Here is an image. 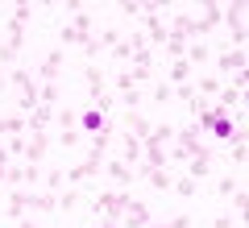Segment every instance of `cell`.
Returning a JSON list of instances; mask_svg holds the SVG:
<instances>
[{"label":"cell","instance_id":"cell-1","mask_svg":"<svg viewBox=\"0 0 249 228\" xmlns=\"http://www.w3.org/2000/svg\"><path fill=\"white\" fill-rule=\"evenodd\" d=\"M220 25L229 29V37H232V46L229 50H245V4H241V0H232L229 9H224V17H220Z\"/></svg>","mask_w":249,"mask_h":228},{"label":"cell","instance_id":"cell-2","mask_svg":"<svg viewBox=\"0 0 249 228\" xmlns=\"http://www.w3.org/2000/svg\"><path fill=\"white\" fill-rule=\"evenodd\" d=\"M170 34H175V37H183V42H204L208 25H204L199 17H175V25H170Z\"/></svg>","mask_w":249,"mask_h":228},{"label":"cell","instance_id":"cell-3","mask_svg":"<svg viewBox=\"0 0 249 228\" xmlns=\"http://www.w3.org/2000/svg\"><path fill=\"white\" fill-rule=\"evenodd\" d=\"M245 67H249L245 50H220L216 54V70H220V75H237V70H245Z\"/></svg>","mask_w":249,"mask_h":228},{"label":"cell","instance_id":"cell-4","mask_svg":"<svg viewBox=\"0 0 249 228\" xmlns=\"http://www.w3.org/2000/svg\"><path fill=\"white\" fill-rule=\"evenodd\" d=\"M83 83H88V100L104 96V88H108V79H104V67H100V62H88V67H83Z\"/></svg>","mask_w":249,"mask_h":228},{"label":"cell","instance_id":"cell-5","mask_svg":"<svg viewBox=\"0 0 249 228\" xmlns=\"http://www.w3.org/2000/svg\"><path fill=\"white\" fill-rule=\"evenodd\" d=\"M116 124H124V133H129V137H137V141H145V137H150V129H154L142 112H121V121H116Z\"/></svg>","mask_w":249,"mask_h":228},{"label":"cell","instance_id":"cell-6","mask_svg":"<svg viewBox=\"0 0 249 228\" xmlns=\"http://www.w3.org/2000/svg\"><path fill=\"white\" fill-rule=\"evenodd\" d=\"M108 124H112V116H104L100 108H83L79 112V133H91V137H96V133L108 129Z\"/></svg>","mask_w":249,"mask_h":228},{"label":"cell","instance_id":"cell-7","mask_svg":"<svg viewBox=\"0 0 249 228\" xmlns=\"http://www.w3.org/2000/svg\"><path fill=\"white\" fill-rule=\"evenodd\" d=\"M34 203H37V195H29V191H9V203H4V211H9L13 220H21L25 211H34Z\"/></svg>","mask_w":249,"mask_h":228},{"label":"cell","instance_id":"cell-8","mask_svg":"<svg viewBox=\"0 0 249 228\" xmlns=\"http://www.w3.org/2000/svg\"><path fill=\"white\" fill-rule=\"evenodd\" d=\"M212 149H199V154H196V158H191V162H187V178H196V183H199V178H208V175H212Z\"/></svg>","mask_w":249,"mask_h":228},{"label":"cell","instance_id":"cell-9","mask_svg":"<svg viewBox=\"0 0 249 228\" xmlns=\"http://www.w3.org/2000/svg\"><path fill=\"white\" fill-rule=\"evenodd\" d=\"M37 75H42V83H58L62 75V50H50L42 58V67H37Z\"/></svg>","mask_w":249,"mask_h":228},{"label":"cell","instance_id":"cell-10","mask_svg":"<svg viewBox=\"0 0 249 228\" xmlns=\"http://www.w3.org/2000/svg\"><path fill=\"white\" fill-rule=\"evenodd\" d=\"M46 145H50L46 129H37V133H34V141H25V162H29V166H37V162L46 158Z\"/></svg>","mask_w":249,"mask_h":228},{"label":"cell","instance_id":"cell-11","mask_svg":"<svg viewBox=\"0 0 249 228\" xmlns=\"http://www.w3.org/2000/svg\"><path fill=\"white\" fill-rule=\"evenodd\" d=\"M145 224H150V208L142 199H133V208L121 216V228H145Z\"/></svg>","mask_w":249,"mask_h":228},{"label":"cell","instance_id":"cell-12","mask_svg":"<svg viewBox=\"0 0 249 228\" xmlns=\"http://www.w3.org/2000/svg\"><path fill=\"white\" fill-rule=\"evenodd\" d=\"M100 166H104V162H79V166H67V183H88V178H96L100 175Z\"/></svg>","mask_w":249,"mask_h":228},{"label":"cell","instance_id":"cell-13","mask_svg":"<svg viewBox=\"0 0 249 228\" xmlns=\"http://www.w3.org/2000/svg\"><path fill=\"white\" fill-rule=\"evenodd\" d=\"M104 166H108V175H112V183L116 187H133V166H129V162H104Z\"/></svg>","mask_w":249,"mask_h":228},{"label":"cell","instance_id":"cell-14","mask_svg":"<svg viewBox=\"0 0 249 228\" xmlns=\"http://www.w3.org/2000/svg\"><path fill=\"white\" fill-rule=\"evenodd\" d=\"M166 83H170V88H178V83H191V62H187V58H175V62H170Z\"/></svg>","mask_w":249,"mask_h":228},{"label":"cell","instance_id":"cell-15","mask_svg":"<svg viewBox=\"0 0 249 228\" xmlns=\"http://www.w3.org/2000/svg\"><path fill=\"white\" fill-rule=\"evenodd\" d=\"M4 29H9V46L21 54V50H25V42H29V29L21 25V21H13V17H9V25H4Z\"/></svg>","mask_w":249,"mask_h":228},{"label":"cell","instance_id":"cell-16","mask_svg":"<svg viewBox=\"0 0 249 228\" xmlns=\"http://www.w3.org/2000/svg\"><path fill=\"white\" fill-rule=\"evenodd\" d=\"M71 29H79L83 37H96V21H91V13H88V9L71 13Z\"/></svg>","mask_w":249,"mask_h":228},{"label":"cell","instance_id":"cell-17","mask_svg":"<svg viewBox=\"0 0 249 228\" xmlns=\"http://www.w3.org/2000/svg\"><path fill=\"white\" fill-rule=\"evenodd\" d=\"M50 121H54V108H46V104H37L34 112H29V121H25V129H34V133H37V129H46V124H50Z\"/></svg>","mask_w":249,"mask_h":228},{"label":"cell","instance_id":"cell-18","mask_svg":"<svg viewBox=\"0 0 249 228\" xmlns=\"http://www.w3.org/2000/svg\"><path fill=\"white\" fill-rule=\"evenodd\" d=\"M220 17H224V4H216V0H208L204 4V25H208V34H212V29H220Z\"/></svg>","mask_w":249,"mask_h":228},{"label":"cell","instance_id":"cell-19","mask_svg":"<svg viewBox=\"0 0 249 228\" xmlns=\"http://www.w3.org/2000/svg\"><path fill=\"white\" fill-rule=\"evenodd\" d=\"M145 178H150L154 191H170V187H175V175H170V166H166V170H145Z\"/></svg>","mask_w":249,"mask_h":228},{"label":"cell","instance_id":"cell-20","mask_svg":"<svg viewBox=\"0 0 249 228\" xmlns=\"http://www.w3.org/2000/svg\"><path fill=\"white\" fill-rule=\"evenodd\" d=\"M150 100H154V104H158V108H166L170 100H175V88H170L166 79H158V83H154V88H150Z\"/></svg>","mask_w":249,"mask_h":228},{"label":"cell","instance_id":"cell-21","mask_svg":"<svg viewBox=\"0 0 249 228\" xmlns=\"http://www.w3.org/2000/svg\"><path fill=\"white\" fill-rule=\"evenodd\" d=\"M237 133H245V129H237V124H232V116H220V121L212 124V137H220V141H232Z\"/></svg>","mask_w":249,"mask_h":228},{"label":"cell","instance_id":"cell-22","mask_svg":"<svg viewBox=\"0 0 249 228\" xmlns=\"http://www.w3.org/2000/svg\"><path fill=\"white\" fill-rule=\"evenodd\" d=\"M170 137H175V129H170V124H154V129H150V137H145L142 145H158V149H162Z\"/></svg>","mask_w":249,"mask_h":228},{"label":"cell","instance_id":"cell-23","mask_svg":"<svg viewBox=\"0 0 249 228\" xmlns=\"http://www.w3.org/2000/svg\"><path fill=\"white\" fill-rule=\"evenodd\" d=\"M183 58L196 67V62H208V58H212V50H208L204 42H187V54H183Z\"/></svg>","mask_w":249,"mask_h":228},{"label":"cell","instance_id":"cell-24","mask_svg":"<svg viewBox=\"0 0 249 228\" xmlns=\"http://www.w3.org/2000/svg\"><path fill=\"white\" fill-rule=\"evenodd\" d=\"M62 100V91H58V83H42L37 88V104H46V108H54Z\"/></svg>","mask_w":249,"mask_h":228},{"label":"cell","instance_id":"cell-25","mask_svg":"<svg viewBox=\"0 0 249 228\" xmlns=\"http://www.w3.org/2000/svg\"><path fill=\"white\" fill-rule=\"evenodd\" d=\"M121 145H124V162H142V141H137V137L121 133Z\"/></svg>","mask_w":249,"mask_h":228},{"label":"cell","instance_id":"cell-26","mask_svg":"<svg viewBox=\"0 0 249 228\" xmlns=\"http://www.w3.org/2000/svg\"><path fill=\"white\" fill-rule=\"evenodd\" d=\"M83 42H88V37H83L79 29H71V25L58 29V50H62V46H83Z\"/></svg>","mask_w":249,"mask_h":228},{"label":"cell","instance_id":"cell-27","mask_svg":"<svg viewBox=\"0 0 249 228\" xmlns=\"http://www.w3.org/2000/svg\"><path fill=\"white\" fill-rule=\"evenodd\" d=\"M170 191H175V195H183V199H191V195H196L199 191V183H196V178H175V187H170Z\"/></svg>","mask_w":249,"mask_h":228},{"label":"cell","instance_id":"cell-28","mask_svg":"<svg viewBox=\"0 0 249 228\" xmlns=\"http://www.w3.org/2000/svg\"><path fill=\"white\" fill-rule=\"evenodd\" d=\"M79 203H83L79 191H58V211H75Z\"/></svg>","mask_w":249,"mask_h":228},{"label":"cell","instance_id":"cell-29","mask_svg":"<svg viewBox=\"0 0 249 228\" xmlns=\"http://www.w3.org/2000/svg\"><path fill=\"white\" fill-rule=\"evenodd\" d=\"M54 121H58L62 129H79V112H75V108H58V112H54Z\"/></svg>","mask_w":249,"mask_h":228},{"label":"cell","instance_id":"cell-30","mask_svg":"<svg viewBox=\"0 0 249 228\" xmlns=\"http://www.w3.org/2000/svg\"><path fill=\"white\" fill-rule=\"evenodd\" d=\"M220 88H224L220 75H204V79H199V88H196V96H199V91H204V96H216Z\"/></svg>","mask_w":249,"mask_h":228},{"label":"cell","instance_id":"cell-31","mask_svg":"<svg viewBox=\"0 0 249 228\" xmlns=\"http://www.w3.org/2000/svg\"><path fill=\"white\" fill-rule=\"evenodd\" d=\"M79 141H83L79 129H62V133H58V145H62V149H79Z\"/></svg>","mask_w":249,"mask_h":228},{"label":"cell","instance_id":"cell-32","mask_svg":"<svg viewBox=\"0 0 249 228\" xmlns=\"http://www.w3.org/2000/svg\"><path fill=\"white\" fill-rule=\"evenodd\" d=\"M62 178H67V166H54L50 175H46V187H50V195L62 191Z\"/></svg>","mask_w":249,"mask_h":228},{"label":"cell","instance_id":"cell-33","mask_svg":"<svg viewBox=\"0 0 249 228\" xmlns=\"http://www.w3.org/2000/svg\"><path fill=\"white\" fill-rule=\"evenodd\" d=\"M116 100H121V104H124V112H137V104H142V88H133V91H124V96H116Z\"/></svg>","mask_w":249,"mask_h":228},{"label":"cell","instance_id":"cell-34","mask_svg":"<svg viewBox=\"0 0 249 228\" xmlns=\"http://www.w3.org/2000/svg\"><path fill=\"white\" fill-rule=\"evenodd\" d=\"M96 42H100V50H104V46H116V42H121V29L104 25V29H100V34H96Z\"/></svg>","mask_w":249,"mask_h":228},{"label":"cell","instance_id":"cell-35","mask_svg":"<svg viewBox=\"0 0 249 228\" xmlns=\"http://www.w3.org/2000/svg\"><path fill=\"white\" fill-rule=\"evenodd\" d=\"M162 50H166L170 58H183V54H187V42H183V37H175V34H170V37H166V46H162Z\"/></svg>","mask_w":249,"mask_h":228},{"label":"cell","instance_id":"cell-36","mask_svg":"<svg viewBox=\"0 0 249 228\" xmlns=\"http://www.w3.org/2000/svg\"><path fill=\"white\" fill-rule=\"evenodd\" d=\"M232 191H237V183H232V175H220V178H216V199H229Z\"/></svg>","mask_w":249,"mask_h":228},{"label":"cell","instance_id":"cell-37","mask_svg":"<svg viewBox=\"0 0 249 228\" xmlns=\"http://www.w3.org/2000/svg\"><path fill=\"white\" fill-rule=\"evenodd\" d=\"M112 58H116V62H129V58H133V46H129V42L121 37V42L112 46Z\"/></svg>","mask_w":249,"mask_h":228},{"label":"cell","instance_id":"cell-38","mask_svg":"<svg viewBox=\"0 0 249 228\" xmlns=\"http://www.w3.org/2000/svg\"><path fill=\"white\" fill-rule=\"evenodd\" d=\"M133 88H137V83H133V75H129V67H124L121 75H116V91L124 96V91H133Z\"/></svg>","mask_w":249,"mask_h":228},{"label":"cell","instance_id":"cell-39","mask_svg":"<svg viewBox=\"0 0 249 228\" xmlns=\"http://www.w3.org/2000/svg\"><path fill=\"white\" fill-rule=\"evenodd\" d=\"M4 149H9V158H17V154L25 158V141H21V133H13V137H9V145H4Z\"/></svg>","mask_w":249,"mask_h":228},{"label":"cell","instance_id":"cell-40","mask_svg":"<svg viewBox=\"0 0 249 228\" xmlns=\"http://www.w3.org/2000/svg\"><path fill=\"white\" fill-rule=\"evenodd\" d=\"M9 17H13V21H21V25H25V21L34 17V4H29V0H25V4H17V9L9 13Z\"/></svg>","mask_w":249,"mask_h":228},{"label":"cell","instance_id":"cell-41","mask_svg":"<svg viewBox=\"0 0 249 228\" xmlns=\"http://www.w3.org/2000/svg\"><path fill=\"white\" fill-rule=\"evenodd\" d=\"M21 183H42V166H21Z\"/></svg>","mask_w":249,"mask_h":228},{"label":"cell","instance_id":"cell-42","mask_svg":"<svg viewBox=\"0 0 249 228\" xmlns=\"http://www.w3.org/2000/svg\"><path fill=\"white\" fill-rule=\"evenodd\" d=\"M229 199H232V208H237V216H245V203H249V199H245V187H237Z\"/></svg>","mask_w":249,"mask_h":228},{"label":"cell","instance_id":"cell-43","mask_svg":"<svg viewBox=\"0 0 249 228\" xmlns=\"http://www.w3.org/2000/svg\"><path fill=\"white\" fill-rule=\"evenodd\" d=\"M175 96L191 104V100H196V83H178V88H175Z\"/></svg>","mask_w":249,"mask_h":228},{"label":"cell","instance_id":"cell-44","mask_svg":"<svg viewBox=\"0 0 249 228\" xmlns=\"http://www.w3.org/2000/svg\"><path fill=\"white\" fill-rule=\"evenodd\" d=\"M129 75H133V83L142 88V83H150L154 79V70H142V67H129Z\"/></svg>","mask_w":249,"mask_h":228},{"label":"cell","instance_id":"cell-45","mask_svg":"<svg viewBox=\"0 0 249 228\" xmlns=\"http://www.w3.org/2000/svg\"><path fill=\"white\" fill-rule=\"evenodd\" d=\"M229 88H237L241 96H245V88H249V70H237V75H232V83H229Z\"/></svg>","mask_w":249,"mask_h":228},{"label":"cell","instance_id":"cell-46","mask_svg":"<svg viewBox=\"0 0 249 228\" xmlns=\"http://www.w3.org/2000/svg\"><path fill=\"white\" fill-rule=\"evenodd\" d=\"M166 228H191V216H187V211H183V216H170Z\"/></svg>","mask_w":249,"mask_h":228},{"label":"cell","instance_id":"cell-47","mask_svg":"<svg viewBox=\"0 0 249 228\" xmlns=\"http://www.w3.org/2000/svg\"><path fill=\"white\" fill-rule=\"evenodd\" d=\"M121 13H124V17H142V4H137V0H124Z\"/></svg>","mask_w":249,"mask_h":228},{"label":"cell","instance_id":"cell-48","mask_svg":"<svg viewBox=\"0 0 249 228\" xmlns=\"http://www.w3.org/2000/svg\"><path fill=\"white\" fill-rule=\"evenodd\" d=\"M17 58H21V54H17V50H13V46H9V42L0 46V62H17Z\"/></svg>","mask_w":249,"mask_h":228},{"label":"cell","instance_id":"cell-49","mask_svg":"<svg viewBox=\"0 0 249 228\" xmlns=\"http://www.w3.org/2000/svg\"><path fill=\"white\" fill-rule=\"evenodd\" d=\"M4 183H9V187H17V183H21V166H9V175H4Z\"/></svg>","mask_w":249,"mask_h":228},{"label":"cell","instance_id":"cell-50","mask_svg":"<svg viewBox=\"0 0 249 228\" xmlns=\"http://www.w3.org/2000/svg\"><path fill=\"white\" fill-rule=\"evenodd\" d=\"M212 228H232V216H216V220H212Z\"/></svg>","mask_w":249,"mask_h":228},{"label":"cell","instance_id":"cell-51","mask_svg":"<svg viewBox=\"0 0 249 228\" xmlns=\"http://www.w3.org/2000/svg\"><path fill=\"white\" fill-rule=\"evenodd\" d=\"M17 228H37V224H34V216H29V211H25V216L17 220Z\"/></svg>","mask_w":249,"mask_h":228},{"label":"cell","instance_id":"cell-52","mask_svg":"<svg viewBox=\"0 0 249 228\" xmlns=\"http://www.w3.org/2000/svg\"><path fill=\"white\" fill-rule=\"evenodd\" d=\"M145 228H166V224H145Z\"/></svg>","mask_w":249,"mask_h":228},{"label":"cell","instance_id":"cell-53","mask_svg":"<svg viewBox=\"0 0 249 228\" xmlns=\"http://www.w3.org/2000/svg\"><path fill=\"white\" fill-rule=\"evenodd\" d=\"M0 88H4V70H0Z\"/></svg>","mask_w":249,"mask_h":228}]
</instances>
